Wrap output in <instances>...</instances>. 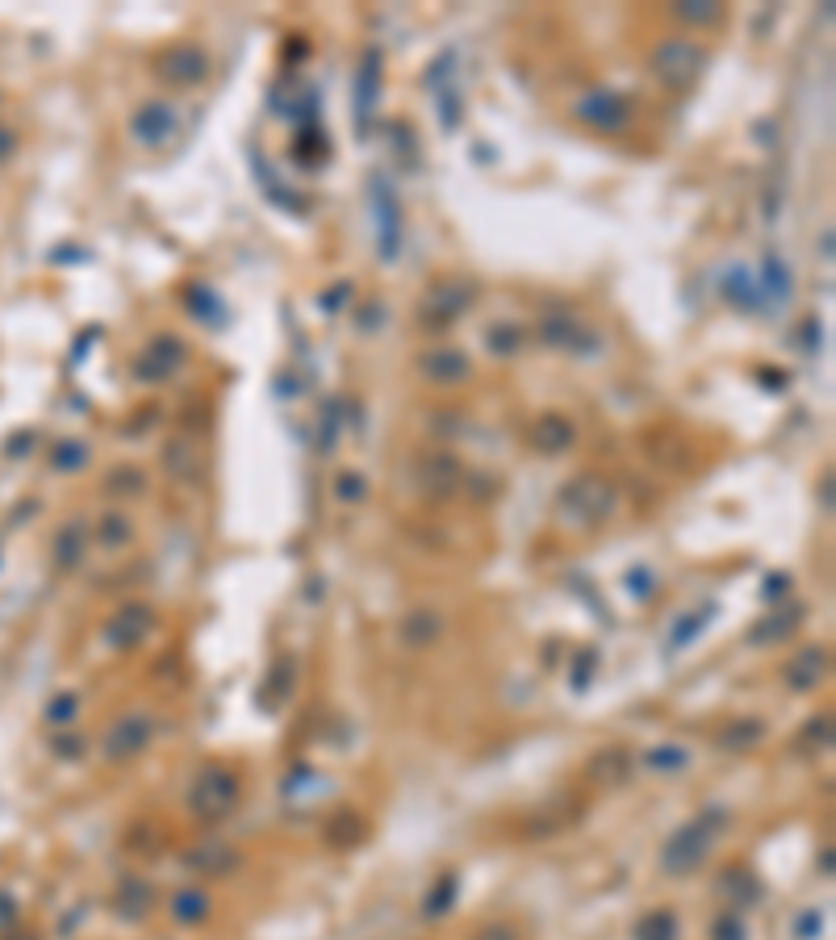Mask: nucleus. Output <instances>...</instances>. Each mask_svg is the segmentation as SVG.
<instances>
[{"label":"nucleus","instance_id":"1","mask_svg":"<svg viewBox=\"0 0 836 940\" xmlns=\"http://www.w3.org/2000/svg\"><path fill=\"white\" fill-rule=\"evenodd\" d=\"M724 828H728V811L719 803H707L699 815L686 819V824L678 832H669V840L661 844V874H669V878L699 874Z\"/></svg>","mask_w":836,"mask_h":940},{"label":"nucleus","instance_id":"2","mask_svg":"<svg viewBox=\"0 0 836 940\" xmlns=\"http://www.w3.org/2000/svg\"><path fill=\"white\" fill-rule=\"evenodd\" d=\"M619 510V493L607 477L582 473L556 493V519L573 531H594L602 523H611V514Z\"/></svg>","mask_w":836,"mask_h":940},{"label":"nucleus","instance_id":"3","mask_svg":"<svg viewBox=\"0 0 836 940\" xmlns=\"http://www.w3.org/2000/svg\"><path fill=\"white\" fill-rule=\"evenodd\" d=\"M707 63H711V51L699 38H686V34H669L648 51V72H653V80L665 92H690L703 80Z\"/></svg>","mask_w":836,"mask_h":940},{"label":"nucleus","instance_id":"4","mask_svg":"<svg viewBox=\"0 0 836 940\" xmlns=\"http://www.w3.org/2000/svg\"><path fill=\"white\" fill-rule=\"evenodd\" d=\"M239 798H243L239 773L230 769V765L209 761V765H201V769L193 773L184 803H189V811L201 819V824H218V819H226L230 811L239 807Z\"/></svg>","mask_w":836,"mask_h":940},{"label":"nucleus","instance_id":"5","mask_svg":"<svg viewBox=\"0 0 836 940\" xmlns=\"http://www.w3.org/2000/svg\"><path fill=\"white\" fill-rule=\"evenodd\" d=\"M151 67H155L159 84H168V88H201L209 80V72H214L209 51L201 42H172L155 55Z\"/></svg>","mask_w":836,"mask_h":940},{"label":"nucleus","instance_id":"6","mask_svg":"<svg viewBox=\"0 0 836 940\" xmlns=\"http://www.w3.org/2000/svg\"><path fill=\"white\" fill-rule=\"evenodd\" d=\"M473 301H477L473 280H439V285L418 301V322H423L427 331H448L452 322L469 314Z\"/></svg>","mask_w":836,"mask_h":940},{"label":"nucleus","instance_id":"7","mask_svg":"<svg viewBox=\"0 0 836 940\" xmlns=\"http://www.w3.org/2000/svg\"><path fill=\"white\" fill-rule=\"evenodd\" d=\"M464 477H469V473H464V464L452 452L431 448V452L414 456V489L423 493V498H431V502H448L452 493H460Z\"/></svg>","mask_w":836,"mask_h":940},{"label":"nucleus","instance_id":"8","mask_svg":"<svg viewBox=\"0 0 836 940\" xmlns=\"http://www.w3.org/2000/svg\"><path fill=\"white\" fill-rule=\"evenodd\" d=\"M632 101L623 97V92H615V88H590L586 97H577V105H573V117L582 126H590V130H598V134H619V130H627L632 126Z\"/></svg>","mask_w":836,"mask_h":940},{"label":"nucleus","instance_id":"9","mask_svg":"<svg viewBox=\"0 0 836 940\" xmlns=\"http://www.w3.org/2000/svg\"><path fill=\"white\" fill-rule=\"evenodd\" d=\"M381 88H385V55L377 46H364L360 67L352 72V113H356V130L368 134L373 130V113L381 101Z\"/></svg>","mask_w":836,"mask_h":940},{"label":"nucleus","instance_id":"10","mask_svg":"<svg viewBox=\"0 0 836 940\" xmlns=\"http://www.w3.org/2000/svg\"><path fill=\"white\" fill-rule=\"evenodd\" d=\"M239 865H243V853L222 836L193 840L189 849L180 853V869L193 878H230V874H239Z\"/></svg>","mask_w":836,"mask_h":940},{"label":"nucleus","instance_id":"11","mask_svg":"<svg viewBox=\"0 0 836 940\" xmlns=\"http://www.w3.org/2000/svg\"><path fill=\"white\" fill-rule=\"evenodd\" d=\"M189 364V347H184V339L180 335H172V331H164V335H155L147 347H143V356L134 360V376L143 385H164V381H172V376Z\"/></svg>","mask_w":836,"mask_h":940},{"label":"nucleus","instance_id":"12","mask_svg":"<svg viewBox=\"0 0 836 940\" xmlns=\"http://www.w3.org/2000/svg\"><path fill=\"white\" fill-rule=\"evenodd\" d=\"M155 740V719L147 711H126L118 723L109 727V736H105V757L109 761H134V757H143V752L151 748Z\"/></svg>","mask_w":836,"mask_h":940},{"label":"nucleus","instance_id":"13","mask_svg":"<svg viewBox=\"0 0 836 940\" xmlns=\"http://www.w3.org/2000/svg\"><path fill=\"white\" fill-rule=\"evenodd\" d=\"M176 130H180V113L172 101H143L130 113V134L138 138V147H151V151L168 147Z\"/></svg>","mask_w":836,"mask_h":940},{"label":"nucleus","instance_id":"14","mask_svg":"<svg viewBox=\"0 0 836 940\" xmlns=\"http://www.w3.org/2000/svg\"><path fill=\"white\" fill-rule=\"evenodd\" d=\"M373 218H377V255L385 264H393L402 251V205L381 176L373 180Z\"/></svg>","mask_w":836,"mask_h":940},{"label":"nucleus","instance_id":"15","mask_svg":"<svg viewBox=\"0 0 836 940\" xmlns=\"http://www.w3.org/2000/svg\"><path fill=\"white\" fill-rule=\"evenodd\" d=\"M540 343L552 351H569V356H586V351H598V335L590 331L586 322H577L573 314L556 310L540 322Z\"/></svg>","mask_w":836,"mask_h":940},{"label":"nucleus","instance_id":"16","mask_svg":"<svg viewBox=\"0 0 836 940\" xmlns=\"http://www.w3.org/2000/svg\"><path fill=\"white\" fill-rule=\"evenodd\" d=\"M414 368H418V376H423L427 385H464L473 376V360L464 356L460 347H427V351H418Z\"/></svg>","mask_w":836,"mask_h":940},{"label":"nucleus","instance_id":"17","mask_svg":"<svg viewBox=\"0 0 836 940\" xmlns=\"http://www.w3.org/2000/svg\"><path fill=\"white\" fill-rule=\"evenodd\" d=\"M828 665H832V656L824 644H807L799 648L791 661H786L782 669V686L791 690V694H811V690H820V681L828 677Z\"/></svg>","mask_w":836,"mask_h":940},{"label":"nucleus","instance_id":"18","mask_svg":"<svg viewBox=\"0 0 836 940\" xmlns=\"http://www.w3.org/2000/svg\"><path fill=\"white\" fill-rule=\"evenodd\" d=\"M151 627H155V610H151L147 602H122L118 615H113L109 627H105V640H109L113 648L130 652V648H138V644L151 636Z\"/></svg>","mask_w":836,"mask_h":940},{"label":"nucleus","instance_id":"19","mask_svg":"<svg viewBox=\"0 0 836 940\" xmlns=\"http://www.w3.org/2000/svg\"><path fill=\"white\" fill-rule=\"evenodd\" d=\"M803 619H807V610H803L799 602H778V606H770V610H765V615L749 627V644L770 648V644L791 640L795 631L803 627Z\"/></svg>","mask_w":836,"mask_h":940},{"label":"nucleus","instance_id":"20","mask_svg":"<svg viewBox=\"0 0 836 940\" xmlns=\"http://www.w3.org/2000/svg\"><path fill=\"white\" fill-rule=\"evenodd\" d=\"M719 297L732 301L736 310H745V314H770V301H765L757 276L745 264H732L719 272Z\"/></svg>","mask_w":836,"mask_h":940},{"label":"nucleus","instance_id":"21","mask_svg":"<svg viewBox=\"0 0 836 940\" xmlns=\"http://www.w3.org/2000/svg\"><path fill=\"white\" fill-rule=\"evenodd\" d=\"M155 907V886L147 878H138V874H126L118 882V890H113V915L126 924H138V920H147Z\"/></svg>","mask_w":836,"mask_h":940},{"label":"nucleus","instance_id":"22","mask_svg":"<svg viewBox=\"0 0 836 940\" xmlns=\"http://www.w3.org/2000/svg\"><path fill=\"white\" fill-rule=\"evenodd\" d=\"M715 895L728 903V911H745L761 899V882L753 878V869H740V865H728L724 874L715 882Z\"/></svg>","mask_w":836,"mask_h":940},{"label":"nucleus","instance_id":"23","mask_svg":"<svg viewBox=\"0 0 836 940\" xmlns=\"http://www.w3.org/2000/svg\"><path fill=\"white\" fill-rule=\"evenodd\" d=\"M573 439H577V427L565 418V414H544L536 427H531V448L544 452V456H561L573 448Z\"/></svg>","mask_w":836,"mask_h":940},{"label":"nucleus","instance_id":"24","mask_svg":"<svg viewBox=\"0 0 836 940\" xmlns=\"http://www.w3.org/2000/svg\"><path fill=\"white\" fill-rule=\"evenodd\" d=\"M402 644L406 648H431L439 636H444V615L435 606H414L410 615L402 619Z\"/></svg>","mask_w":836,"mask_h":940},{"label":"nucleus","instance_id":"25","mask_svg":"<svg viewBox=\"0 0 836 940\" xmlns=\"http://www.w3.org/2000/svg\"><path fill=\"white\" fill-rule=\"evenodd\" d=\"M753 276H757V285H761L765 301H791L795 280H791V268L782 264V255H778V251H765V255H761V268H757Z\"/></svg>","mask_w":836,"mask_h":940},{"label":"nucleus","instance_id":"26","mask_svg":"<svg viewBox=\"0 0 836 940\" xmlns=\"http://www.w3.org/2000/svg\"><path fill=\"white\" fill-rule=\"evenodd\" d=\"M586 773H590V782H623L627 773H632V752H627L623 744L598 748L590 757V765H586Z\"/></svg>","mask_w":836,"mask_h":940},{"label":"nucleus","instance_id":"27","mask_svg":"<svg viewBox=\"0 0 836 940\" xmlns=\"http://www.w3.org/2000/svg\"><path fill=\"white\" fill-rule=\"evenodd\" d=\"M761 740H765V723L753 719V715L724 723V727H719V736H715V744L724 748V752H749V748H757Z\"/></svg>","mask_w":836,"mask_h":940},{"label":"nucleus","instance_id":"28","mask_svg":"<svg viewBox=\"0 0 836 940\" xmlns=\"http://www.w3.org/2000/svg\"><path fill=\"white\" fill-rule=\"evenodd\" d=\"M209 915H214V899H209L205 890L189 886V890H176V895H172V920H176V924L197 928V924L209 920Z\"/></svg>","mask_w":836,"mask_h":940},{"label":"nucleus","instance_id":"29","mask_svg":"<svg viewBox=\"0 0 836 940\" xmlns=\"http://www.w3.org/2000/svg\"><path fill=\"white\" fill-rule=\"evenodd\" d=\"M636 940H682V924H678V915H673L669 907H653V911H644L636 928H632Z\"/></svg>","mask_w":836,"mask_h":940},{"label":"nucleus","instance_id":"30","mask_svg":"<svg viewBox=\"0 0 836 940\" xmlns=\"http://www.w3.org/2000/svg\"><path fill=\"white\" fill-rule=\"evenodd\" d=\"M673 17H678L686 30H707V26H724L728 9L715 5V0H682V5H673Z\"/></svg>","mask_w":836,"mask_h":940},{"label":"nucleus","instance_id":"31","mask_svg":"<svg viewBox=\"0 0 836 940\" xmlns=\"http://www.w3.org/2000/svg\"><path fill=\"white\" fill-rule=\"evenodd\" d=\"M686 765H690L686 744H657V748L644 752V769L657 773V778H678Z\"/></svg>","mask_w":836,"mask_h":940},{"label":"nucleus","instance_id":"32","mask_svg":"<svg viewBox=\"0 0 836 940\" xmlns=\"http://www.w3.org/2000/svg\"><path fill=\"white\" fill-rule=\"evenodd\" d=\"M164 473H172L176 481L197 477V452H193V439H189V435L168 439V448H164Z\"/></svg>","mask_w":836,"mask_h":940},{"label":"nucleus","instance_id":"33","mask_svg":"<svg viewBox=\"0 0 836 940\" xmlns=\"http://www.w3.org/2000/svg\"><path fill=\"white\" fill-rule=\"evenodd\" d=\"M715 619V602H703L699 610H690V615H682L678 623H673V636H669V648L678 652V648H686V644H694L699 640V631L707 627Z\"/></svg>","mask_w":836,"mask_h":940},{"label":"nucleus","instance_id":"34","mask_svg":"<svg viewBox=\"0 0 836 940\" xmlns=\"http://www.w3.org/2000/svg\"><path fill=\"white\" fill-rule=\"evenodd\" d=\"M523 343H527V331H523L519 322H494L490 331H485V347H490L494 356H502V360H506V356H519Z\"/></svg>","mask_w":836,"mask_h":940},{"label":"nucleus","instance_id":"35","mask_svg":"<svg viewBox=\"0 0 836 940\" xmlns=\"http://www.w3.org/2000/svg\"><path fill=\"white\" fill-rule=\"evenodd\" d=\"M456 890H460V878L452 874V869L435 878V886L427 890V899H423V915H427V920H439V915H448V907L456 903Z\"/></svg>","mask_w":836,"mask_h":940},{"label":"nucleus","instance_id":"36","mask_svg":"<svg viewBox=\"0 0 836 940\" xmlns=\"http://www.w3.org/2000/svg\"><path fill=\"white\" fill-rule=\"evenodd\" d=\"M84 548H88V527H84L80 519L67 523V527L59 531V544H55V556H59L63 569H72V564L84 556Z\"/></svg>","mask_w":836,"mask_h":940},{"label":"nucleus","instance_id":"37","mask_svg":"<svg viewBox=\"0 0 836 940\" xmlns=\"http://www.w3.org/2000/svg\"><path fill=\"white\" fill-rule=\"evenodd\" d=\"M184 301H189V314H193V318H201L205 326L222 322V297H218V293H209L205 285H189V289H184Z\"/></svg>","mask_w":836,"mask_h":940},{"label":"nucleus","instance_id":"38","mask_svg":"<svg viewBox=\"0 0 836 940\" xmlns=\"http://www.w3.org/2000/svg\"><path fill=\"white\" fill-rule=\"evenodd\" d=\"M97 539L105 548H126L130 539H134V523H130V514L126 510H109L101 527H97Z\"/></svg>","mask_w":836,"mask_h":940},{"label":"nucleus","instance_id":"39","mask_svg":"<svg viewBox=\"0 0 836 940\" xmlns=\"http://www.w3.org/2000/svg\"><path fill=\"white\" fill-rule=\"evenodd\" d=\"M105 489L118 493V502L122 498H138V493L147 489V473H143V468H134V464H122V468H113V473L105 477Z\"/></svg>","mask_w":836,"mask_h":940},{"label":"nucleus","instance_id":"40","mask_svg":"<svg viewBox=\"0 0 836 940\" xmlns=\"http://www.w3.org/2000/svg\"><path fill=\"white\" fill-rule=\"evenodd\" d=\"M335 498L339 506H356L368 498V477L360 473V468H343V473L335 477Z\"/></svg>","mask_w":836,"mask_h":940},{"label":"nucleus","instance_id":"41","mask_svg":"<svg viewBox=\"0 0 836 940\" xmlns=\"http://www.w3.org/2000/svg\"><path fill=\"white\" fill-rule=\"evenodd\" d=\"M711 940H749L745 915H740V911H719L715 924H711Z\"/></svg>","mask_w":836,"mask_h":940},{"label":"nucleus","instance_id":"42","mask_svg":"<svg viewBox=\"0 0 836 940\" xmlns=\"http://www.w3.org/2000/svg\"><path fill=\"white\" fill-rule=\"evenodd\" d=\"M828 740H832V715L824 711V715H816V719H811L807 727H803V732H799V748H811V752H816V748H828Z\"/></svg>","mask_w":836,"mask_h":940},{"label":"nucleus","instance_id":"43","mask_svg":"<svg viewBox=\"0 0 836 940\" xmlns=\"http://www.w3.org/2000/svg\"><path fill=\"white\" fill-rule=\"evenodd\" d=\"M439 126H444V130L460 126V97H456L452 88H439Z\"/></svg>","mask_w":836,"mask_h":940},{"label":"nucleus","instance_id":"44","mask_svg":"<svg viewBox=\"0 0 836 940\" xmlns=\"http://www.w3.org/2000/svg\"><path fill=\"white\" fill-rule=\"evenodd\" d=\"M448 67H456V51H444V55H439L431 67H427V76H423V88H439V84H444L452 72H448Z\"/></svg>","mask_w":836,"mask_h":940},{"label":"nucleus","instance_id":"45","mask_svg":"<svg viewBox=\"0 0 836 940\" xmlns=\"http://www.w3.org/2000/svg\"><path fill=\"white\" fill-rule=\"evenodd\" d=\"M84 460H88L84 443H59V452H55V464H59V468H80Z\"/></svg>","mask_w":836,"mask_h":940},{"label":"nucleus","instance_id":"46","mask_svg":"<svg viewBox=\"0 0 836 940\" xmlns=\"http://www.w3.org/2000/svg\"><path fill=\"white\" fill-rule=\"evenodd\" d=\"M76 711H80V698H76V694H59L46 715H51L55 723H67V719H76Z\"/></svg>","mask_w":836,"mask_h":940},{"label":"nucleus","instance_id":"47","mask_svg":"<svg viewBox=\"0 0 836 940\" xmlns=\"http://www.w3.org/2000/svg\"><path fill=\"white\" fill-rule=\"evenodd\" d=\"M335 435H339V410H335V402L322 410V452H331L335 448Z\"/></svg>","mask_w":836,"mask_h":940},{"label":"nucleus","instance_id":"48","mask_svg":"<svg viewBox=\"0 0 836 940\" xmlns=\"http://www.w3.org/2000/svg\"><path fill=\"white\" fill-rule=\"evenodd\" d=\"M473 940H519V928H515V924H502V920H498V924H485V928H481Z\"/></svg>","mask_w":836,"mask_h":940},{"label":"nucleus","instance_id":"49","mask_svg":"<svg viewBox=\"0 0 836 940\" xmlns=\"http://www.w3.org/2000/svg\"><path fill=\"white\" fill-rule=\"evenodd\" d=\"M347 293H352V285H335L327 297H322V310L335 314V310H339V297H347Z\"/></svg>","mask_w":836,"mask_h":940},{"label":"nucleus","instance_id":"50","mask_svg":"<svg viewBox=\"0 0 836 940\" xmlns=\"http://www.w3.org/2000/svg\"><path fill=\"white\" fill-rule=\"evenodd\" d=\"M627 585H632L636 594H644L648 590V569H632V573H627Z\"/></svg>","mask_w":836,"mask_h":940},{"label":"nucleus","instance_id":"51","mask_svg":"<svg viewBox=\"0 0 836 940\" xmlns=\"http://www.w3.org/2000/svg\"><path fill=\"white\" fill-rule=\"evenodd\" d=\"M816 928H820V915H816V911H807V915H803V920H799V936L807 940V936H811V932H816Z\"/></svg>","mask_w":836,"mask_h":940},{"label":"nucleus","instance_id":"52","mask_svg":"<svg viewBox=\"0 0 836 940\" xmlns=\"http://www.w3.org/2000/svg\"><path fill=\"white\" fill-rule=\"evenodd\" d=\"M63 740H72V736H63ZM80 748H84V744H59V752H63V757H76Z\"/></svg>","mask_w":836,"mask_h":940}]
</instances>
